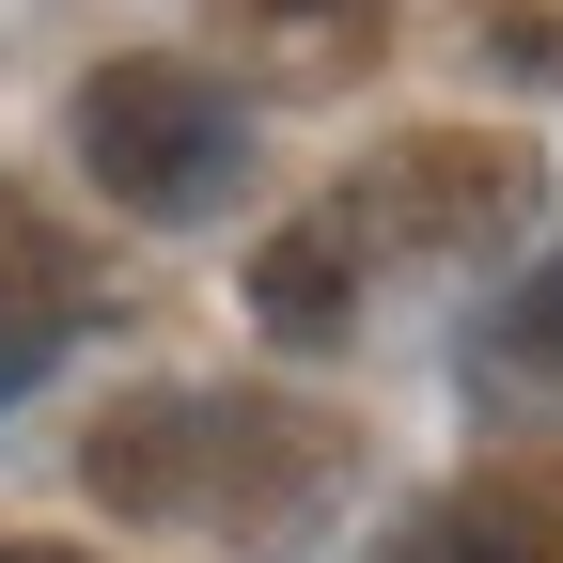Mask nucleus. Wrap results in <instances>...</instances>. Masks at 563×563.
Segmentation results:
<instances>
[{
	"mask_svg": "<svg viewBox=\"0 0 563 563\" xmlns=\"http://www.w3.org/2000/svg\"><path fill=\"white\" fill-rule=\"evenodd\" d=\"M376 563H563V470H548V454H485V470H454Z\"/></svg>",
	"mask_w": 563,
	"mask_h": 563,
	"instance_id": "5",
	"label": "nucleus"
},
{
	"mask_svg": "<svg viewBox=\"0 0 563 563\" xmlns=\"http://www.w3.org/2000/svg\"><path fill=\"white\" fill-rule=\"evenodd\" d=\"M95 313H110V266L63 235L32 188H0V361H32V376H47V344H79Z\"/></svg>",
	"mask_w": 563,
	"mask_h": 563,
	"instance_id": "6",
	"label": "nucleus"
},
{
	"mask_svg": "<svg viewBox=\"0 0 563 563\" xmlns=\"http://www.w3.org/2000/svg\"><path fill=\"white\" fill-rule=\"evenodd\" d=\"M203 32L251 95H361L391 63V0H203Z\"/></svg>",
	"mask_w": 563,
	"mask_h": 563,
	"instance_id": "4",
	"label": "nucleus"
},
{
	"mask_svg": "<svg viewBox=\"0 0 563 563\" xmlns=\"http://www.w3.org/2000/svg\"><path fill=\"white\" fill-rule=\"evenodd\" d=\"M16 391H32V361H0V407H16Z\"/></svg>",
	"mask_w": 563,
	"mask_h": 563,
	"instance_id": "10",
	"label": "nucleus"
},
{
	"mask_svg": "<svg viewBox=\"0 0 563 563\" xmlns=\"http://www.w3.org/2000/svg\"><path fill=\"white\" fill-rule=\"evenodd\" d=\"M532 203H548V157L517 125H391L361 173H329L251 251V313H266V344H344L391 266H454L485 235H517Z\"/></svg>",
	"mask_w": 563,
	"mask_h": 563,
	"instance_id": "1",
	"label": "nucleus"
},
{
	"mask_svg": "<svg viewBox=\"0 0 563 563\" xmlns=\"http://www.w3.org/2000/svg\"><path fill=\"white\" fill-rule=\"evenodd\" d=\"M0 563H95V548H47V532H32V548H0Z\"/></svg>",
	"mask_w": 563,
	"mask_h": 563,
	"instance_id": "9",
	"label": "nucleus"
},
{
	"mask_svg": "<svg viewBox=\"0 0 563 563\" xmlns=\"http://www.w3.org/2000/svg\"><path fill=\"white\" fill-rule=\"evenodd\" d=\"M470 63L517 95H563V0H470Z\"/></svg>",
	"mask_w": 563,
	"mask_h": 563,
	"instance_id": "8",
	"label": "nucleus"
},
{
	"mask_svg": "<svg viewBox=\"0 0 563 563\" xmlns=\"http://www.w3.org/2000/svg\"><path fill=\"white\" fill-rule=\"evenodd\" d=\"M329 470H344V422L282 407V391H125L79 439L95 501L110 517H173V532H282Z\"/></svg>",
	"mask_w": 563,
	"mask_h": 563,
	"instance_id": "2",
	"label": "nucleus"
},
{
	"mask_svg": "<svg viewBox=\"0 0 563 563\" xmlns=\"http://www.w3.org/2000/svg\"><path fill=\"white\" fill-rule=\"evenodd\" d=\"M470 391H485V407H563V251L470 329Z\"/></svg>",
	"mask_w": 563,
	"mask_h": 563,
	"instance_id": "7",
	"label": "nucleus"
},
{
	"mask_svg": "<svg viewBox=\"0 0 563 563\" xmlns=\"http://www.w3.org/2000/svg\"><path fill=\"white\" fill-rule=\"evenodd\" d=\"M79 157H95V188L125 220H220L251 188V110H235V79L141 47V63H95L79 79Z\"/></svg>",
	"mask_w": 563,
	"mask_h": 563,
	"instance_id": "3",
	"label": "nucleus"
}]
</instances>
